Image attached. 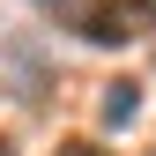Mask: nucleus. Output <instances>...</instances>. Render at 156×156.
I'll use <instances>...</instances> for the list:
<instances>
[{"instance_id": "nucleus-1", "label": "nucleus", "mask_w": 156, "mask_h": 156, "mask_svg": "<svg viewBox=\"0 0 156 156\" xmlns=\"http://www.w3.org/2000/svg\"><path fill=\"white\" fill-rule=\"evenodd\" d=\"M60 30L89 37V45H126L156 23V0H37Z\"/></svg>"}, {"instance_id": "nucleus-2", "label": "nucleus", "mask_w": 156, "mask_h": 156, "mask_svg": "<svg viewBox=\"0 0 156 156\" xmlns=\"http://www.w3.org/2000/svg\"><path fill=\"white\" fill-rule=\"evenodd\" d=\"M134 112H141V82H112V97H104V119H112V126H126Z\"/></svg>"}, {"instance_id": "nucleus-3", "label": "nucleus", "mask_w": 156, "mask_h": 156, "mask_svg": "<svg viewBox=\"0 0 156 156\" xmlns=\"http://www.w3.org/2000/svg\"><path fill=\"white\" fill-rule=\"evenodd\" d=\"M52 156H104L97 141H67V149H52Z\"/></svg>"}, {"instance_id": "nucleus-4", "label": "nucleus", "mask_w": 156, "mask_h": 156, "mask_svg": "<svg viewBox=\"0 0 156 156\" xmlns=\"http://www.w3.org/2000/svg\"><path fill=\"white\" fill-rule=\"evenodd\" d=\"M0 156H8V149H0Z\"/></svg>"}]
</instances>
